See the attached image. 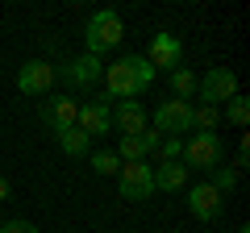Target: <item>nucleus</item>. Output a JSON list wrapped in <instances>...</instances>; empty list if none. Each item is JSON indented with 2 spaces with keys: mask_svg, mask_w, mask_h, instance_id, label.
Here are the masks:
<instances>
[{
  "mask_svg": "<svg viewBox=\"0 0 250 233\" xmlns=\"http://www.w3.org/2000/svg\"><path fill=\"white\" fill-rule=\"evenodd\" d=\"M92 171H96V175H117V171H121V158H117L113 150H96L92 154Z\"/></svg>",
  "mask_w": 250,
  "mask_h": 233,
  "instance_id": "21",
  "label": "nucleus"
},
{
  "mask_svg": "<svg viewBox=\"0 0 250 233\" xmlns=\"http://www.w3.org/2000/svg\"><path fill=\"white\" fill-rule=\"evenodd\" d=\"M184 183H188L184 162H163V167L154 171V192H184Z\"/></svg>",
  "mask_w": 250,
  "mask_h": 233,
  "instance_id": "15",
  "label": "nucleus"
},
{
  "mask_svg": "<svg viewBox=\"0 0 250 233\" xmlns=\"http://www.w3.org/2000/svg\"><path fill=\"white\" fill-rule=\"evenodd\" d=\"M179 162L192 167V171H213V167H221V162H225L221 137H217V134H192V137L184 142V150H179Z\"/></svg>",
  "mask_w": 250,
  "mask_h": 233,
  "instance_id": "3",
  "label": "nucleus"
},
{
  "mask_svg": "<svg viewBox=\"0 0 250 233\" xmlns=\"http://www.w3.org/2000/svg\"><path fill=\"white\" fill-rule=\"evenodd\" d=\"M59 146L67 158H83V154L92 150V137L83 134V129H67V134H59Z\"/></svg>",
  "mask_w": 250,
  "mask_h": 233,
  "instance_id": "17",
  "label": "nucleus"
},
{
  "mask_svg": "<svg viewBox=\"0 0 250 233\" xmlns=\"http://www.w3.org/2000/svg\"><path fill=\"white\" fill-rule=\"evenodd\" d=\"M75 129H83L88 137L108 134V129H113V108H108V100H88V104H80Z\"/></svg>",
  "mask_w": 250,
  "mask_h": 233,
  "instance_id": "11",
  "label": "nucleus"
},
{
  "mask_svg": "<svg viewBox=\"0 0 250 233\" xmlns=\"http://www.w3.org/2000/svg\"><path fill=\"white\" fill-rule=\"evenodd\" d=\"M0 233H38V225H29V221H4Z\"/></svg>",
  "mask_w": 250,
  "mask_h": 233,
  "instance_id": "23",
  "label": "nucleus"
},
{
  "mask_svg": "<svg viewBox=\"0 0 250 233\" xmlns=\"http://www.w3.org/2000/svg\"><path fill=\"white\" fill-rule=\"evenodd\" d=\"M50 88H54V63H46V58H29L17 71V92H25V96H46Z\"/></svg>",
  "mask_w": 250,
  "mask_h": 233,
  "instance_id": "8",
  "label": "nucleus"
},
{
  "mask_svg": "<svg viewBox=\"0 0 250 233\" xmlns=\"http://www.w3.org/2000/svg\"><path fill=\"white\" fill-rule=\"evenodd\" d=\"M196 88H200V79L188 71V67H175V71H171V92H175V100L188 104V100L196 96Z\"/></svg>",
  "mask_w": 250,
  "mask_h": 233,
  "instance_id": "16",
  "label": "nucleus"
},
{
  "mask_svg": "<svg viewBox=\"0 0 250 233\" xmlns=\"http://www.w3.org/2000/svg\"><path fill=\"white\" fill-rule=\"evenodd\" d=\"M163 162H179V150H184V142H179V137H163Z\"/></svg>",
  "mask_w": 250,
  "mask_h": 233,
  "instance_id": "22",
  "label": "nucleus"
},
{
  "mask_svg": "<svg viewBox=\"0 0 250 233\" xmlns=\"http://www.w3.org/2000/svg\"><path fill=\"white\" fill-rule=\"evenodd\" d=\"M217 121H221V113H217L213 104L192 108V129H200V134H213V129H217Z\"/></svg>",
  "mask_w": 250,
  "mask_h": 233,
  "instance_id": "18",
  "label": "nucleus"
},
{
  "mask_svg": "<svg viewBox=\"0 0 250 233\" xmlns=\"http://www.w3.org/2000/svg\"><path fill=\"white\" fill-rule=\"evenodd\" d=\"M200 100H205V104H221V100H229V96H238V75L229 71V67H213V71L205 75V79H200Z\"/></svg>",
  "mask_w": 250,
  "mask_h": 233,
  "instance_id": "9",
  "label": "nucleus"
},
{
  "mask_svg": "<svg viewBox=\"0 0 250 233\" xmlns=\"http://www.w3.org/2000/svg\"><path fill=\"white\" fill-rule=\"evenodd\" d=\"M150 121H154V134L159 137H179V134L192 129V104H184V100H163Z\"/></svg>",
  "mask_w": 250,
  "mask_h": 233,
  "instance_id": "6",
  "label": "nucleus"
},
{
  "mask_svg": "<svg viewBox=\"0 0 250 233\" xmlns=\"http://www.w3.org/2000/svg\"><path fill=\"white\" fill-rule=\"evenodd\" d=\"M146 63L154 67V71H175V67H184V42H179L175 34H167V29H159V34L150 38V54H146Z\"/></svg>",
  "mask_w": 250,
  "mask_h": 233,
  "instance_id": "7",
  "label": "nucleus"
},
{
  "mask_svg": "<svg viewBox=\"0 0 250 233\" xmlns=\"http://www.w3.org/2000/svg\"><path fill=\"white\" fill-rule=\"evenodd\" d=\"M75 116H80V100L75 96H59V100H46L42 104V121L54 129V137L75 129Z\"/></svg>",
  "mask_w": 250,
  "mask_h": 233,
  "instance_id": "10",
  "label": "nucleus"
},
{
  "mask_svg": "<svg viewBox=\"0 0 250 233\" xmlns=\"http://www.w3.org/2000/svg\"><path fill=\"white\" fill-rule=\"evenodd\" d=\"M154 75H159V71L146 63V54H125V58H117L113 67H104L108 100H134V96H142V92L154 83Z\"/></svg>",
  "mask_w": 250,
  "mask_h": 233,
  "instance_id": "1",
  "label": "nucleus"
},
{
  "mask_svg": "<svg viewBox=\"0 0 250 233\" xmlns=\"http://www.w3.org/2000/svg\"><path fill=\"white\" fill-rule=\"evenodd\" d=\"M159 142H163V137L154 134V129H146V134H129V137H121V146H117L113 154L121 162H146V154L159 150Z\"/></svg>",
  "mask_w": 250,
  "mask_h": 233,
  "instance_id": "13",
  "label": "nucleus"
},
{
  "mask_svg": "<svg viewBox=\"0 0 250 233\" xmlns=\"http://www.w3.org/2000/svg\"><path fill=\"white\" fill-rule=\"evenodd\" d=\"M100 75H104V67H100V58H96V54H88V50L54 67V79H62L67 88H92Z\"/></svg>",
  "mask_w": 250,
  "mask_h": 233,
  "instance_id": "4",
  "label": "nucleus"
},
{
  "mask_svg": "<svg viewBox=\"0 0 250 233\" xmlns=\"http://www.w3.org/2000/svg\"><path fill=\"white\" fill-rule=\"evenodd\" d=\"M0 225H4V221H0Z\"/></svg>",
  "mask_w": 250,
  "mask_h": 233,
  "instance_id": "26",
  "label": "nucleus"
},
{
  "mask_svg": "<svg viewBox=\"0 0 250 233\" xmlns=\"http://www.w3.org/2000/svg\"><path fill=\"white\" fill-rule=\"evenodd\" d=\"M117 188H121L125 200H150L154 196V167H146V162H121Z\"/></svg>",
  "mask_w": 250,
  "mask_h": 233,
  "instance_id": "5",
  "label": "nucleus"
},
{
  "mask_svg": "<svg viewBox=\"0 0 250 233\" xmlns=\"http://www.w3.org/2000/svg\"><path fill=\"white\" fill-rule=\"evenodd\" d=\"M238 233H250V229H246V225H242V229H238Z\"/></svg>",
  "mask_w": 250,
  "mask_h": 233,
  "instance_id": "25",
  "label": "nucleus"
},
{
  "mask_svg": "<svg viewBox=\"0 0 250 233\" xmlns=\"http://www.w3.org/2000/svg\"><path fill=\"white\" fill-rule=\"evenodd\" d=\"M188 208H192L196 221H217L221 208H225V196L217 188H208V183H196V188L188 192Z\"/></svg>",
  "mask_w": 250,
  "mask_h": 233,
  "instance_id": "12",
  "label": "nucleus"
},
{
  "mask_svg": "<svg viewBox=\"0 0 250 233\" xmlns=\"http://www.w3.org/2000/svg\"><path fill=\"white\" fill-rule=\"evenodd\" d=\"M0 200H9V179L0 175Z\"/></svg>",
  "mask_w": 250,
  "mask_h": 233,
  "instance_id": "24",
  "label": "nucleus"
},
{
  "mask_svg": "<svg viewBox=\"0 0 250 233\" xmlns=\"http://www.w3.org/2000/svg\"><path fill=\"white\" fill-rule=\"evenodd\" d=\"M121 34H125V25H121V17H117V9H96L88 17V29H83V46H88V54H108V50H117L121 46Z\"/></svg>",
  "mask_w": 250,
  "mask_h": 233,
  "instance_id": "2",
  "label": "nucleus"
},
{
  "mask_svg": "<svg viewBox=\"0 0 250 233\" xmlns=\"http://www.w3.org/2000/svg\"><path fill=\"white\" fill-rule=\"evenodd\" d=\"M225 116H229L238 129H246V121H250V100L242 96V92H238V96H229V104H225Z\"/></svg>",
  "mask_w": 250,
  "mask_h": 233,
  "instance_id": "19",
  "label": "nucleus"
},
{
  "mask_svg": "<svg viewBox=\"0 0 250 233\" xmlns=\"http://www.w3.org/2000/svg\"><path fill=\"white\" fill-rule=\"evenodd\" d=\"M208 175H213V179H208V188H217L221 196H225V192H233V183H238V171H233V167H213Z\"/></svg>",
  "mask_w": 250,
  "mask_h": 233,
  "instance_id": "20",
  "label": "nucleus"
},
{
  "mask_svg": "<svg viewBox=\"0 0 250 233\" xmlns=\"http://www.w3.org/2000/svg\"><path fill=\"white\" fill-rule=\"evenodd\" d=\"M146 108L138 104V100H121L117 104V113H113V125L121 129V137H129V134H146Z\"/></svg>",
  "mask_w": 250,
  "mask_h": 233,
  "instance_id": "14",
  "label": "nucleus"
}]
</instances>
